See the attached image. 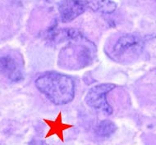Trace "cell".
<instances>
[{"mask_svg": "<svg viewBox=\"0 0 156 145\" xmlns=\"http://www.w3.org/2000/svg\"><path fill=\"white\" fill-rule=\"evenodd\" d=\"M38 90L56 105L70 102L75 96V85L73 79L58 72H45L35 80Z\"/></svg>", "mask_w": 156, "mask_h": 145, "instance_id": "6da1fadb", "label": "cell"}, {"mask_svg": "<svg viewBox=\"0 0 156 145\" xmlns=\"http://www.w3.org/2000/svg\"><path fill=\"white\" fill-rule=\"evenodd\" d=\"M142 42L133 35L122 36L113 47V54L114 58L119 61L127 60L138 55L142 49Z\"/></svg>", "mask_w": 156, "mask_h": 145, "instance_id": "7a4b0ae2", "label": "cell"}, {"mask_svg": "<svg viewBox=\"0 0 156 145\" xmlns=\"http://www.w3.org/2000/svg\"><path fill=\"white\" fill-rule=\"evenodd\" d=\"M116 86L113 84H101L90 89L86 96V102L89 107L95 109H100L107 114L113 112V109L108 100L107 94L115 89Z\"/></svg>", "mask_w": 156, "mask_h": 145, "instance_id": "3957f363", "label": "cell"}, {"mask_svg": "<svg viewBox=\"0 0 156 145\" xmlns=\"http://www.w3.org/2000/svg\"><path fill=\"white\" fill-rule=\"evenodd\" d=\"M86 8V0H63L58 9L62 22H69L83 13Z\"/></svg>", "mask_w": 156, "mask_h": 145, "instance_id": "277c9868", "label": "cell"}, {"mask_svg": "<svg viewBox=\"0 0 156 145\" xmlns=\"http://www.w3.org/2000/svg\"><path fill=\"white\" fill-rule=\"evenodd\" d=\"M43 121L49 127L48 133L45 135V139H47L48 137H51V136H53L54 134H56L62 143L64 142V136H63V132H64V130L71 129V128L73 127V125L65 124L62 122V116L61 112H58V116H57L55 120L43 119Z\"/></svg>", "mask_w": 156, "mask_h": 145, "instance_id": "5b68a950", "label": "cell"}, {"mask_svg": "<svg viewBox=\"0 0 156 145\" xmlns=\"http://www.w3.org/2000/svg\"><path fill=\"white\" fill-rule=\"evenodd\" d=\"M1 71L12 81H18L22 78L20 67L16 61L9 56L1 57Z\"/></svg>", "mask_w": 156, "mask_h": 145, "instance_id": "8992f818", "label": "cell"}, {"mask_svg": "<svg viewBox=\"0 0 156 145\" xmlns=\"http://www.w3.org/2000/svg\"><path fill=\"white\" fill-rule=\"evenodd\" d=\"M86 2L89 8L102 13H113L117 8L116 3L111 0H86Z\"/></svg>", "mask_w": 156, "mask_h": 145, "instance_id": "52a82bcc", "label": "cell"}, {"mask_svg": "<svg viewBox=\"0 0 156 145\" xmlns=\"http://www.w3.org/2000/svg\"><path fill=\"white\" fill-rule=\"evenodd\" d=\"M116 130V126L110 121H103L95 128V133L100 137H109Z\"/></svg>", "mask_w": 156, "mask_h": 145, "instance_id": "ba28073f", "label": "cell"}]
</instances>
